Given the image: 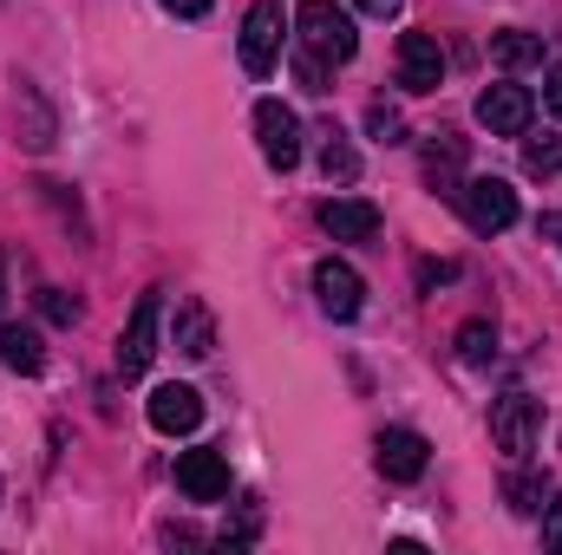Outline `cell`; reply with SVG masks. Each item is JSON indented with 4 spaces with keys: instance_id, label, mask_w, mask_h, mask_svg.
<instances>
[{
    "instance_id": "1",
    "label": "cell",
    "mask_w": 562,
    "mask_h": 555,
    "mask_svg": "<svg viewBox=\"0 0 562 555\" xmlns=\"http://www.w3.org/2000/svg\"><path fill=\"white\" fill-rule=\"evenodd\" d=\"M294 39H301V53H314V59H327V66H347V59L360 53L353 13L334 7V0H301V7H294Z\"/></svg>"
},
{
    "instance_id": "14",
    "label": "cell",
    "mask_w": 562,
    "mask_h": 555,
    "mask_svg": "<svg viewBox=\"0 0 562 555\" xmlns=\"http://www.w3.org/2000/svg\"><path fill=\"white\" fill-rule=\"evenodd\" d=\"M177 353L183 360H210L216 353V320H210V307L203 301H177Z\"/></svg>"
},
{
    "instance_id": "10",
    "label": "cell",
    "mask_w": 562,
    "mask_h": 555,
    "mask_svg": "<svg viewBox=\"0 0 562 555\" xmlns=\"http://www.w3.org/2000/svg\"><path fill=\"white\" fill-rule=\"evenodd\" d=\"M373 464H380V477H393V484H419L425 464H431V444H425L419 431L393 424V431H380V444H373Z\"/></svg>"
},
{
    "instance_id": "22",
    "label": "cell",
    "mask_w": 562,
    "mask_h": 555,
    "mask_svg": "<svg viewBox=\"0 0 562 555\" xmlns=\"http://www.w3.org/2000/svg\"><path fill=\"white\" fill-rule=\"evenodd\" d=\"M294 79H301V92H327L334 66H327V59H314V53H294Z\"/></svg>"
},
{
    "instance_id": "4",
    "label": "cell",
    "mask_w": 562,
    "mask_h": 555,
    "mask_svg": "<svg viewBox=\"0 0 562 555\" xmlns=\"http://www.w3.org/2000/svg\"><path fill=\"white\" fill-rule=\"evenodd\" d=\"M530 118H537V99L524 92V86H484L477 92V125L491 132V138H524L530 132Z\"/></svg>"
},
{
    "instance_id": "28",
    "label": "cell",
    "mask_w": 562,
    "mask_h": 555,
    "mask_svg": "<svg viewBox=\"0 0 562 555\" xmlns=\"http://www.w3.org/2000/svg\"><path fill=\"white\" fill-rule=\"evenodd\" d=\"M164 7H170L177 20H203V13H210V0H164Z\"/></svg>"
},
{
    "instance_id": "29",
    "label": "cell",
    "mask_w": 562,
    "mask_h": 555,
    "mask_svg": "<svg viewBox=\"0 0 562 555\" xmlns=\"http://www.w3.org/2000/svg\"><path fill=\"white\" fill-rule=\"evenodd\" d=\"M353 7H360V13H373V20H393L406 0H353Z\"/></svg>"
},
{
    "instance_id": "12",
    "label": "cell",
    "mask_w": 562,
    "mask_h": 555,
    "mask_svg": "<svg viewBox=\"0 0 562 555\" xmlns=\"http://www.w3.org/2000/svg\"><path fill=\"white\" fill-rule=\"evenodd\" d=\"M321 229H327L334 242H373V236H380V209H373L367 196H327V203H321Z\"/></svg>"
},
{
    "instance_id": "7",
    "label": "cell",
    "mask_w": 562,
    "mask_h": 555,
    "mask_svg": "<svg viewBox=\"0 0 562 555\" xmlns=\"http://www.w3.org/2000/svg\"><path fill=\"white\" fill-rule=\"evenodd\" d=\"M537 424H543V412H537L530 393H504V399L491 406V438H497V451H510V457H530V451H537Z\"/></svg>"
},
{
    "instance_id": "19",
    "label": "cell",
    "mask_w": 562,
    "mask_h": 555,
    "mask_svg": "<svg viewBox=\"0 0 562 555\" xmlns=\"http://www.w3.org/2000/svg\"><path fill=\"white\" fill-rule=\"evenodd\" d=\"M458 360L464 366H491L497 360V327L491 320H464L458 327Z\"/></svg>"
},
{
    "instance_id": "30",
    "label": "cell",
    "mask_w": 562,
    "mask_h": 555,
    "mask_svg": "<svg viewBox=\"0 0 562 555\" xmlns=\"http://www.w3.org/2000/svg\"><path fill=\"white\" fill-rule=\"evenodd\" d=\"M543 236H557L562 242V216H543Z\"/></svg>"
},
{
    "instance_id": "16",
    "label": "cell",
    "mask_w": 562,
    "mask_h": 555,
    "mask_svg": "<svg viewBox=\"0 0 562 555\" xmlns=\"http://www.w3.org/2000/svg\"><path fill=\"white\" fill-rule=\"evenodd\" d=\"M491 59H497L504 72H530V66H543V39L524 33V26H504V33L491 39Z\"/></svg>"
},
{
    "instance_id": "3",
    "label": "cell",
    "mask_w": 562,
    "mask_h": 555,
    "mask_svg": "<svg viewBox=\"0 0 562 555\" xmlns=\"http://www.w3.org/2000/svg\"><path fill=\"white\" fill-rule=\"evenodd\" d=\"M288 13H281V0H256L249 7V20H243V72H276V59H281V39H288Z\"/></svg>"
},
{
    "instance_id": "2",
    "label": "cell",
    "mask_w": 562,
    "mask_h": 555,
    "mask_svg": "<svg viewBox=\"0 0 562 555\" xmlns=\"http://www.w3.org/2000/svg\"><path fill=\"white\" fill-rule=\"evenodd\" d=\"M458 209L477 236H504L517 223V190L504 177H471V183H458Z\"/></svg>"
},
{
    "instance_id": "23",
    "label": "cell",
    "mask_w": 562,
    "mask_h": 555,
    "mask_svg": "<svg viewBox=\"0 0 562 555\" xmlns=\"http://www.w3.org/2000/svg\"><path fill=\"white\" fill-rule=\"evenodd\" d=\"M40 314L59 320V327H72V320H79V301H72L66 287H40Z\"/></svg>"
},
{
    "instance_id": "15",
    "label": "cell",
    "mask_w": 562,
    "mask_h": 555,
    "mask_svg": "<svg viewBox=\"0 0 562 555\" xmlns=\"http://www.w3.org/2000/svg\"><path fill=\"white\" fill-rule=\"evenodd\" d=\"M458 163H464V138L438 132V138L425 144V177H431L438 196H451V203H458Z\"/></svg>"
},
{
    "instance_id": "21",
    "label": "cell",
    "mask_w": 562,
    "mask_h": 555,
    "mask_svg": "<svg viewBox=\"0 0 562 555\" xmlns=\"http://www.w3.org/2000/svg\"><path fill=\"white\" fill-rule=\"evenodd\" d=\"M524 170H530V177H557L562 170V138H530L524 144Z\"/></svg>"
},
{
    "instance_id": "24",
    "label": "cell",
    "mask_w": 562,
    "mask_h": 555,
    "mask_svg": "<svg viewBox=\"0 0 562 555\" xmlns=\"http://www.w3.org/2000/svg\"><path fill=\"white\" fill-rule=\"evenodd\" d=\"M367 132H373V138H386V144H400L406 125H400V112H393V105H373V112H367Z\"/></svg>"
},
{
    "instance_id": "11",
    "label": "cell",
    "mask_w": 562,
    "mask_h": 555,
    "mask_svg": "<svg viewBox=\"0 0 562 555\" xmlns=\"http://www.w3.org/2000/svg\"><path fill=\"white\" fill-rule=\"evenodd\" d=\"M177 490H183L190 503H223V497H229V464H223V451H183V457H177Z\"/></svg>"
},
{
    "instance_id": "5",
    "label": "cell",
    "mask_w": 562,
    "mask_h": 555,
    "mask_svg": "<svg viewBox=\"0 0 562 555\" xmlns=\"http://www.w3.org/2000/svg\"><path fill=\"white\" fill-rule=\"evenodd\" d=\"M393 72H400V86L406 92H438L445 86V46H438V33H400V53H393Z\"/></svg>"
},
{
    "instance_id": "20",
    "label": "cell",
    "mask_w": 562,
    "mask_h": 555,
    "mask_svg": "<svg viewBox=\"0 0 562 555\" xmlns=\"http://www.w3.org/2000/svg\"><path fill=\"white\" fill-rule=\"evenodd\" d=\"M504 503L517 510V517H543V477H504Z\"/></svg>"
},
{
    "instance_id": "18",
    "label": "cell",
    "mask_w": 562,
    "mask_h": 555,
    "mask_svg": "<svg viewBox=\"0 0 562 555\" xmlns=\"http://www.w3.org/2000/svg\"><path fill=\"white\" fill-rule=\"evenodd\" d=\"M321 177L327 183H353L360 177V150L340 138V132H321Z\"/></svg>"
},
{
    "instance_id": "9",
    "label": "cell",
    "mask_w": 562,
    "mask_h": 555,
    "mask_svg": "<svg viewBox=\"0 0 562 555\" xmlns=\"http://www.w3.org/2000/svg\"><path fill=\"white\" fill-rule=\"evenodd\" d=\"M314 294H321V314H334V320H353L367 307V281H360L353 262H340V256L314 262Z\"/></svg>"
},
{
    "instance_id": "17",
    "label": "cell",
    "mask_w": 562,
    "mask_h": 555,
    "mask_svg": "<svg viewBox=\"0 0 562 555\" xmlns=\"http://www.w3.org/2000/svg\"><path fill=\"white\" fill-rule=\"evenodd\" d=\"M0 366L33 380V373L46 366V347H40V333H33V327H0Z\"/></svg>"
},
{
    "instance_id": "8",
    "label": "cell",
    "mask_w": 562,
    "mask_h": 555,
    "mask_svg": "<svg viewBox=\"0 0 562 555\" xmlns=\"http://www.w3.org/2000/svg\"><path fill=\"white\" fill-rule=\"evenodd\" d=\"M157 314H164V294H138V307H132V320L119 333V373L125 380H138L144 366L157 360Z\"/></svg>"
},
{
    "instance_id": "31",
    "label": "cell",
    "mask_w": 562,
    "mask_h": 555,
    "mask_svg": "<svg viewBox=\"0 0 562 555\" xmlns=\"http://www.w3.org/2000/svg\"><path fill=\"white\" fill-rule=\"evenodd\" d=\"M0 269H7V256H0ZM0 327H7V281H0Z\"/></svg>"
},
{
    "instance_id": "13",
    "label": "cell",
    "mask_w": 562,
    "mask_h": 555,
    "mask_svg": "<svg viewBox=\"0 0 562 555\" xmlns=\"http://www.w3.org/2000/svg\"><path fill=\"white\" fill-rule=\"evenodd\" d=\"M150 424H157L164 438H190V431L203 424V393H196V386H157V393H150Z\"/></svg>"
},
{
    "instance_id": "26",
    "label": "cell",
    "mask_w": 562,
    "mask_h": 555,
    "mask_svg": "<svg viewBox=\"0 0 562 555\" xmlns=\"http://www.w3.org/2000/svg\"><path fill=\"white\" fill-rule=\"evenodd\" d=\"M543 105L562 118V66H550V79H543Z\"/></svg>"
},
{
    "instance_id": "6",
    "label": "cell",
    "mask_w": 562,
    "mask_h": 555,
    "mask_svg": "<svg viewBox=\"0 0 562 555\" xmlns=\"http://www.w3.org/2000/svg\"><path fill=\"white\" fill-rule=\"evenodd\" d=\"M256 144H262V157H269V170H294L301 163V118L281 105V99H262L256 105Z\"/></svg>"
},
{
    "instance_id": "27",
    "label": "cell",
    "mask_w": 562,
    "mask_h": 555,
    "mask_svg": "<svg viewBox=\"0 0 562 555\" xmlns=\"http://www.w3.org/2000/svg\"><path fill=\"white\" fill-rule=\"evenodd\" d=\"M458 269L451 262H419V287H438V281H451Z\"/></svg>"
},
{
    "instance_id": "25",
    "label": "cell",
    "mask_w": 562,
    "mask_h": 555,
    "mask_svg": "<svg viewBox=\"0 0 562 555\" xmlns=\"http://www.w3.org/2000/svg\"><path fill=\"white\" fill-rule=\"evenodd\" d=\"M543 550L562 555V497L557 503H543Z\"/></svg>"
}]
</instances>
